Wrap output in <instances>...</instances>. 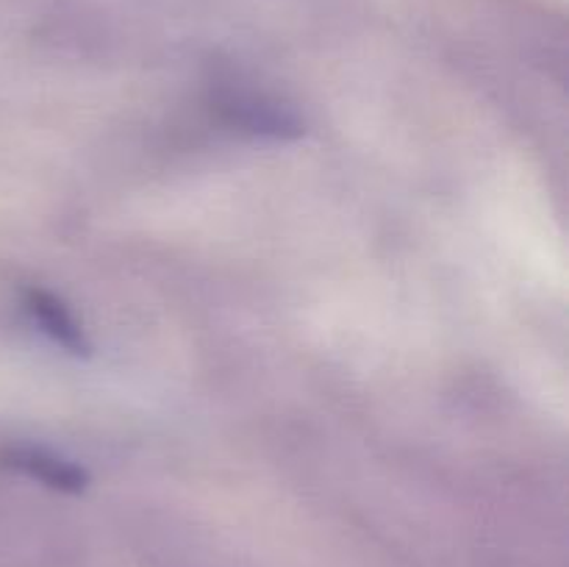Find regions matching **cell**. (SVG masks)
<instances>
[{
	"mask_svg": "<svg viewBox=\"0 0 569 567\" xmlns=\"http://www.w3.org/2000/svg\"><path fill=\"white\" fill-rule=\"evenodd\" d=\"M22 306H26L33 326H39V331H42L50 342L59 345L61 350H67V354L72 356H87L89 350H92L81 322L76 320L70 306H67L59 295L48 292V289H28Z\"/></svg>",
	"mask_w": 569,
	"mask_h": 567,
	"instance_id": "obj_2",
	"label": "cell"
},
{
	"mask_svg": "<svg viewBox=\"0 0 569 567\" xmlns=\"http://www.w3.org/2000/svg\"><path fill=\"white\" fill-rule=\"evenodd\" d=\"M3 465L59 493H81L89 481L87 470L76 461L50 454L48 448H33V445H17L6 450Z\"/></svg>",
	"mask_w": 569,
	"mask_h": 567,
	"instance_id": "obj_3",
	"label": "cell"
},
{
	"mask_svg": "<svg viewBox=\"0 0 569 567\" xmlns=\"http://www.w3.org/2000/svg\"><path fill=\"white\" fill-rule=\"evenodd\" d=\"M222 115L237 126H244L253 133H267V137H300L303 122L289 106H281L272 98H256L253 92H228L222 100Z\"/></svg>",
	"mask_w": 569,
	"mask_h": 567,
	"instance_id": "obj_1",
	"label": "cell"
}]
</instances>
